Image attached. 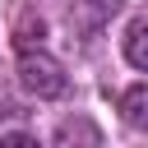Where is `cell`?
Returning a JSON list of instances; mask_svg holds the SVG:
<instances>
[{"label": "cell", "mask_w": 148, "mask_h": 148, "mask_svg": "<svg viewBox=\"0 0 148 148\" xmlns=\"http://www.w3.org/2000/svg\"><path fill=\"white\" fill-rule=\"evenodd\" d=\"M18 83H23V92L51 102V97L65 92V65H60L56 56H46L42 46H32V51L18 56Z\"/></svg>", "instance_id": "6da1fadb"}, {"label": "cell", "mask_w": 148, "mask_h": 148, "mask_svg": "<svg viewBox=\"0 0 148 148\" xmlns=\"http://www.w3.org/2000/svg\"><path fill=\"white\" fill-rule=\"evenodd\" d=\"M120 5L125 0H69V28L79 37H92L120 14Z\"/></svg>", "instance_id": "7a4b0ae2"}, {"label": "cell", "mask_w": 148, "mask_h": 148, "mask_svg": "<svg viewBox=\"0 0 148 148\" xmlns=\"http://www.w3.org/2000/svg\"><path fill=\"white\" fill-rule=\"evenodd\" d=\"M42 42H46V18H42L37 9H23L18 23H14V46H18V51H32V46H42Z\"/></svg>", "instance_id": "3957f363"}, {"label": "cell", "mask_w": 148, "mask_h": 148, "mask_svg": "<svg viewBox=\"0 0 148 148\" xmlns=\"http://www.w3.org/2000/svg\"><path fill=\"white\" fill-rule=\"evenodd\" d=\"M120 116H125V125L148 130V83H134L120 92Z\"/></svg>", "instance_id": "277c9868"}, {"label": "cell", "mask_w": 148, "mask_h": 148, "mask_svg": "<svg viewBox=\"0 0 148 148\" xmlns=\"http://www.w3.org/2000/svg\"><path fill=\"white\" fill-rule=\"evenodd\" d=\"M125 60L134 69H148V18L130 23V32H125Z\"/></svg>", "instance_id": "5b68a950"}, {"label": "cell", "mask_w": 148, "mask_h": 148, "mask_svg": "<svg viewBox=\"0 0 148 148\" xmlns=\"http://www.w3.org/2000/svg\"><path fill=\"white\" fill-rule=\"evenodd\" d=\"M69 139H83V143H102L97 125H88V120H65V125L56 130V143H69Z\"/></svg>", "instance_id": "8992f818"}, {"label": "cell", "mask_w": 148, "mask_h": 148, "mask_svg": "<svg viewBox=\"0 0 148 148\" xmlns=\"http://www.w3.org/2000/svg\"><path fill=\"white\" fill-rule=\"evenodd\" d=\"M0 143H9V148H28L32 139H28V134H0Z\"/></svg>", "instance_id": "52a82bcc"}]
</instances>
